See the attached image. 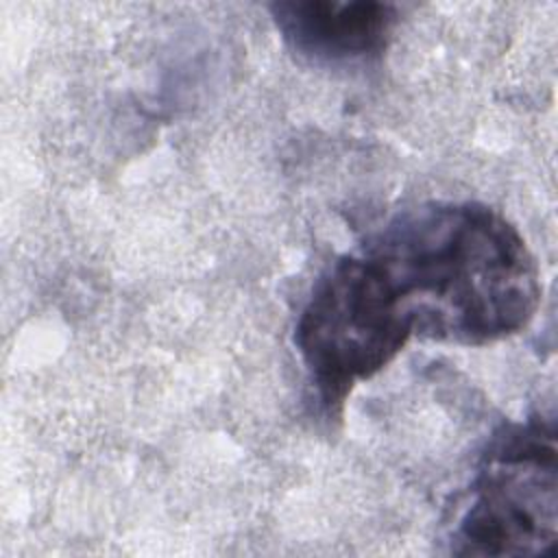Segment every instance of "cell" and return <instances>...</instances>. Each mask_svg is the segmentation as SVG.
<instances>
[{
  "label": "cell",
  "mask_w": 558,
  "mask_h": 558,
  "mask_svg": "<svg viewBox=\"0 0 558 558\" xmlns=\"http://www.w3.org/2000/svg\"><path fill=\"white\" fill-rule=\"evenodd\" d=\"M270 15L283 41L316 63H355L381 57L397 7L379 0H281Z\"/></svg>",
  "instance_id": "obj_4"
},
{
  "label": "cell",
  "mask_w": 558,
  "mask_h": 558,
  "mask_svg": "<svg viewBox=\"0 0 558 558\" xmlns=\"http://www.w3.org/2000/svg\"><path fill=\"white\" fill-rule=\"evenodd\" d=\"M381 270L362 253L342 255L314 281L294 344L327 416H340L353 388L386 368L412 338Z\"/></svg>",
  "instance_id": "obj_2"
},
{
  "label": "cell",
  "mask_w": 558,
  "mask_h": 558,
  "mask_svg": "<svg viewBox=\"0 0 558 558\" xmlns=\"http://www.w3.org/2000/svg\"><path fill=\"white\" fill-rule=\"evenodd\" d=\"M558 538L554 418L508 423L490 438L451 532L460 556H543Z\"/></svg>",
  "instance_id": "obj_3"
},
{
  "label": "cell",
  "mask_w": 558,
  "mask_h": 558,
  "mask_svg": "<svg viewBox=\"0 0 558 558\" xmlns=\"http://www.w3.org/2000/svg\"><path fill=\"white\" fill-rule=\"evenodd\" d=\"M360 253L381 270L418 338L484 347L527 327L541 303L525 238L484 203L401 209Z\"/></svg>",
  "instance_id": "obj_1"
}]
</instances>
